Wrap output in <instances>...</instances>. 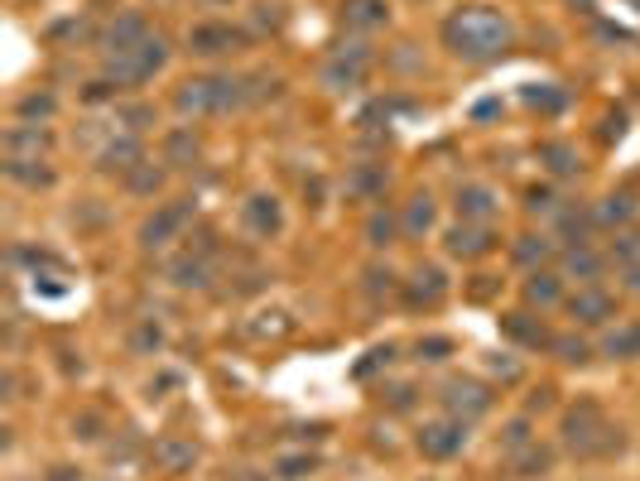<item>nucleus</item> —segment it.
Masks as SVG:
<instances>
[{
    "instance_id": "1",
    "label": "nucleus",
    "mask_w": 640,
    "mask_h": 481,
    "mask_svg": "<svg viewBox=\"0 0 640 481\" xmlns=\"http://www.w3.org/2000/svg\"><path fill=\"white\" fill-rule=\"evenodd\" d=\"M511 43H515V25L501 5H481L477 0V5H457L453 15L443 20V49L453 53L457 63H472V68L505 59Z\"/></svg>"
},
{
    "instance_id": "2",
    "label": "nucleus",
    "mask_w": 640,
    "mask_h": 481,
    "mask_svg": "<svg viewBox=\"0 0 640 481\" xmlns=\"http://www.w3.org/2000/svg\"><path fill=\"white\" fill-rule=\"evenodd\" d=\"M251 102V87L246 77H231V73H202V77H188L178 83L174 92V111L178 116H193V121H208V116H227V111Z\"/></svg>"
},
{
    "instance_id": "3",
    "label": "nucleus",
    "mask_w": 640,
    "mask_h": 481,
    "mask_svg": "<svg viewBox=\"0 0 640 481\" xmlns=\"http://www.w3.org/2000/svg\"><path fill=\"white\" fill-rule=\"evenodd\" d=\"M564 447L578 457H612L622 453V429H612V419H606L598 400H578L564 414Z\"/></svg>"
},
{
    "instance_id": "4",
    "label": "nucleus",
    "mask_w": 640,
    "mask_h": 481,
    "mask_svg": "<svg viewBox=\"0 0 640 481\" xmlns=\"http://www.w3.org/2000/svg\"><path fill=\"white\" fill-rule=\"evenodd\" d=\"M164 63H168V43L160 35H150L145 43H135V49H126V53H106L101 77L116 83V87H140V83H150Z\"/></svg>"
},
{
    "instance_id": "5",
    "label": "nucleus",
    "mask_w": 640,
    "mask_h": 481,
    "mask_svg": "<svg viewBox=\"0 0 640 481\" xmlns=\"http://www.w3.org/2000/svg\"><path fill=\"white\" fill-rule=\"evenodd\" d=\"M371 63H376V53H371V43H342V49L332 53L328 63H323L318 83L328 87V92H356V87H366L371 77Z\"/></svg>"
},
{
    "instance_id": "6",
    "label": "nucleus",
    "mask_w": 640,
    "mask_h": 481,
    "mask_svg": "<svg viewBox=\"0 0 640 481\" xmlns=\"http://www.w3.org/2000/svg\"><path fill=\"white\" fill-rule=\"evenodd\" d=\"M438 405H443V414H453V419L472 423L491 409V390L472 376H448L443 385H438Z\"/></svg>"
},
{
    "instance_id": "7",
    "label": "nucleus",
    "mask_w": 640,
    "mask_h": 481,
    "mask_svg": "<svg viewBox=\"0 0 640 481\" xmlns=\"http://www.w3.org/2000/svg\"><path fill=\"white\" fill-rule=\"evenodd\" d=\"M241 49H251V35L227 25V20H208V25L188 29V53L193 59H227V53H241Z\"/></svg>"
},
{
    "instance_id": "8",
    "label": "nucleus",
    "mask_w": 640,
    "mask_h": 481,
    "mask_svg": "<svg viewBox=\"0 0 640 481\" xmlns=\"http://www.w3.org/2000/svg\"><path fill=\"white\" fill-rule=\"evenodd\" d=\"M497 245H501V237L491 221H457V227L443 231V251L453 255V261H481V255H491Z\"/></svg>"
},
{
    "instance_id": "9",
    "label": "nucleus",
    "mask_w": 640,
    "mask_h": 481,
    "mask_svg": "<svg viewBox=\"0 0 640 481\" xmlns=\"http://www.w3.org/2000/svg\"><path fill=\"white\" fill-rule=\"evenodd\" d=\"M419 453L424 457H434V463H448V457H457L467 447V423L463 419H453V414H443V419H434V423H424L419 429Z\"/></svg>"
},
{
    "instance_id": "10",
    "label": "nucleus",
    "mask_w": 640,
    "mask_h": 481,
    "mask_svg": "<svg viewBox=\"0 0 640 481\" xmlns=\"http://www.w3.org/2000/svg\"><path fill=\"white\" fill-rule=\"evenodd\" d=\"M568 313L578 328H606L616 318V294H606L602 284H582L578 294L568 299Z\"/></svg>"
},
{
    "instance_id": "11",
    "label": "nucleus",
    "mask_w": 640,
    "mask_h": 481,
    "mask_svg": "<svg viewBox=\"0 0 640 481\" xmlns=\"http://www.w3.org/2000/svg\"><path fill=\"white\" fill-rule=\"evenodd\" d=\"M188 217H193V207L188 203H168V207H160L150 221L140 227V245L145 251H164L168 241H178V231L188 227Z\"/></svg>"
},
{
    "instance_id": "12",
    "label": "nucleus",
    "mask_w": 640,
    "mask_h": 481,
    "mask_svg": "<svg viewBox=\"0 0 640 481\" xmlns=\"http://www.w3.org/2000/svg\"><path fill=\"white\" fill-rule=\"evenodd\" d=\"M212 255H217V245H198V251L188 245V251L168 265V279H174L178 289H202L212 279Z\"/></svg>"
},
{
    "instance_id": "13",
    "label": "nucleus",
    "mask_w": 640,
    "mask_h": 481,
    "mask_svg": "<svg viewBox=\"0 0 640 481\" xmlns=\"http://www.w3.org/2000/svg\"><path fill=\"white\" fill-rule=\"evenodd\" d=\"M241 221L255 231V237H279V231H285V212H279V198H275V193H255V198H246Z\"/></svg>"
},
{
    "instance_id": "14",
    "label": "nucleus",
    "mask_w": 640,
    "mask_h": 481,
    "mask_svg": "<svg viewBox=\"0 0 640 481\" xmlns=\"http://www.w3.org/2000/svg\"><path fill=\"white\" fill-rule=\"evenodd\" d=\"M443 294H448V279L434 265H424V270H414V279H404V304L410 308H438Z\"/></svg>"
},
{
    "instance_id": "15",
    "label": "nucleus",
    "mask_w": 640,
    "mask_h": 481,
    "mask_svg": "<svg viewBox=\"0 0 640 481\" xmlns=\"http://www.w3.org/2000/svg\"><path fill=\"white\" fill-rule=\"evenodd\" d=\"M457 217L463 221H497L501 217V198L487 183H467L457 188Z\"/></svg>"
},
{
    "instance_id": "16",
    "label": "nucleus",
    "mask_w": 640,
    "mask_h": 481,
    "mask_svg": "<svg viewBox=\"0 0 640 481\" xmlns=\"http://www.w3.org/2000/svg\"><path fill=\"white\" fill-rule=\"evenodd\" d=\"M520 294H525V304H530V308H559V304H564V275L530 270V279L520 284Z\"/></svg>"
},
{
    "instance_id": "17",
    "label": "nucleus",
    "mask_w": 640,
    "mask_h": 481,
    "mask_svg": "<svg viewBox=\"0 0 640 481\" xmlns=\"http://www.w3.org/2000/svg\"><path fill=\"white\" fill-rule=\"evenodd\" d=\"M342 25L347 29H386L390 25V0H342Z\"/></svg>"
},
{
    "instance_id": "18",
    "label": "nucleus",
    "mask_w": 640,
    "mask_h": 481,
    "mask_svg": "<svg viewBox=\"0 0 640 481\" xmlns=\"http://www.w3.org/2000/svg\"><path fill=\"white\" fill-rule=\"evenodd\" d=\"M150 35H154V29L145 25V15H121L116 25L106 29V39H101V49H106V53H126V49H135V43H145Z\"/></svg>"
},
{
    "instance_id": "19",
    "label": "nucleus",
    "mask_w": 640,
    "mask_h": 481,
    "mask_svg": "<svg viewBox=\"0 0 640 481\" xmlns=\"http://www.w3.org/2000/svg\"><path fill=\"white\" fill-rule=\"evenodd\" d=\"M5 174L15 178V183H25V188H49V183H53L49 160H39V154H10V160H5Z\"/></svg>"
},
{
    "instance_id": "20",
    "label": "nucleus",
    "mask_w": 640,
    "mask_h": 481,
    "mask_svg": "<svg viewBox=\"0 0 640 481\" xmlns=\"http://www.w3.org/2000/svg\"><path fill=\"white\" fill-rule=\"evenodd\" d=\"M97 164H101V169H106V174H130V169H140V140H135V136H121V140H111L106 144V150H101L97 154Z\"/></svg>"
},
{
    "instance_id": "21",
    "label": "nucleus",
    "mask_w": 640,
    "mask_h": 481,
    "mask_svg": "<svg viewBox=\"0 0 640 481\" xmlns=\"http://www.w3.org/2000/svg\"><path fill=\"white\" fill-rule=\"evenodd\" d=\"M602 270H606V261L592 245H564V275H578L582 284H598Z\"/></svg>"
},
{
    "instance_id": "22",
    "label": "nucleus",
    "mask_w": 640,
    "mask_h": 481,
    "mask_svg": "<svg viewBox=\"0 0 640 481\" xmlns=\"http://www.w3.org/2000/svg\"><path fill=\"white\" fill-rule=\"evenodd\" d=\"M539 160H544V169L554 174V178H578L582 174V160H578V150L564 140H549L544 150H539Z\"/></svg>"
},
{
    "instance_id": "23",
    "label": "nucleus",
    "mask_w": 640,
    "mask_h": 481,
    "mask_svg": "<svg viewBox=\"0 0 640 481\" xmlns=\"http://www.w3.org/2000/svg\"><path fill=\"white\" fill-rule=\"evenodd\" d=\"M434 217H438V207H434V198L429 193H414L410 198V207H404V237H424V231H434Z\"/></svg>"
},
{
    "instance_id": "24",
    "label": "nucleus",
    "mask_w": 640,
    "mask_h": 481,
    "mask_svg": "<svg viewBox=\"0 0 640 481\" xmlns=\"http://www.w3.org/2000/svg\"><path fill=\"white\" fill-rule=\"evenodd\" d=\"M154 457L168 467V472H188V467L198 463V443L193 439H164L154 447Z\"/></svg>"
},
{
    "instance_id": "25",
    "label": "nucleus",
    "mask_w": 640,
    "mask_h": 481,
    "mask_svg": "<svg viewBox=\"0 0 640 481\" xmlns=\"http://www.w3.org/2000/svg\"><path fill=\"white\" fill-rule=\"evenodd\" d=\"M636 198L631 193H606L598 203V227H626V221L636 217Z\"/></svg>"
},
{
    "instance_id": "26",
    "label": "nucleus",
    "mask_w": 640,
    "mask_h": 481,
    "mask_svg": "<svg viewBox=\"0 0 640 481\" xmlns=\"http://www.w3.org/2000/svg\"><path fill=\"white\" fill-rule=\"evenodd\" d=\"M554 255H559V241L554 237H520V245H515V261L530 265V270H535V265L544 270Z\"/></svg>"
},
{
    "instance_id": "27",
    "label": "nucleus",
    "mask_w": 640,
    "mask_h": 481,
    "mask_svg": "<svg viewBox=\"0 0 640 481\" xmlns=\"http://www.w3.org/2000/svg\"><path fill=\"white\" fill-rule=\"evenodd\" d=\"M549 467H554V453H549V447H539V443H530V447H520V453H515L511 472L515 477H549Z\"/></svg>"
},
{
    "instance_id": "28",
    "label": "nucleus",
    "mask_w": 640,
    "mask_h": 481,
    "mask_svg": "<svg viewBox=\"0 0 640 481\" xmlns=\"http://www.w3.org/2000/svg\"><path fill=\"white\" fill-rule=\"evenodd\" d=\"M602 352L612 356V362H636L640 356V322H631V328H622V332H606Z\"/></svg>"
},
{
    "instance_id": "29",
    "label": "nucleus",
    "mask_w": 640,
    "mask_h": 481,
    "mask_svg": "<svg viewBox=\"0 0 640 481\" xmlns=\"http://www.w3.org/2000/svg\"><path fill=\"white\" fill-rule=\"evenodd\" d=\"M525 318H530V313H505V318H501V328L511 332L515 342H525V346H549V342H554L544 328H535V322H525Z\"/></svg>"
},
{
    "instance_id": "30",
    "label": "nucleus",
    "mask_w": 640,
    "mask_h": 481,
    "mask_svg": "<svg viewBox=\"0 0 640 481\" xmlns=\"http://www.w3.org/2000/svg\"><path fill=\"white\" fill-rule=\"evenodd\" d=\"M313 472H318V457H313V453H285L275 463V477L279 481H303V477H313Z\"/></svg>"
},
{
    "instance_id": "31",
    "label": "nucleus",
    "mask_w": 640,
    "mask_h": 481,
    "mask_svg": "<svg viewBox=\"0 0 640 481\" xmlns=\"http://www.w3.org/2000/svg\"><path fill=\"white\" fill-rule=\"evenodd\" d=\"M184 160H198V140L188 136V130H174L164 144V164H174V169H184Z\"/></svg>"
},
{
    "instance_id": "32",
    "label": "nucleus",
    "mask_w": 640,
    "mask_h": 481,
    "mask_svg": "<svg viewBox=\"0 0 640 481\" xmlns=\"http://www.w3.org/2000/svg\"><path fill=\"white\" fill-rule=\"evenodd\" d=\"M549 352H554L564 366H582V362H592V346L582 342V338H554V342H549Z\"/></svg>"
},
{
    "instance_id": "33",
    "label": "nucleus",
    "mask_w": 640,
    "mask_h": 481,
    "mask_svg": "<svg viewBox=\"0 0 640 481\" xmlns=\"http://www.w3.org/2000/svg\"><path fill=\"white\" fill-rule=\"evenodd\" d=\"M396 227H400V221H396V212H376V217L366 221V241L380 251V245H390V241H396Z\"/></svg>"
},
{
    "instance_id": "34",
    "label": "nucleus",
    "mask_w": 640,
    "mask_h": 481,
    "mask_svg": "<svg viewBox=\"0 0 640 481\" xmlns=\"http://www.w3.org/2000/svg\"><path fill=\"white\" fill-rule=\"evenodd\" d=\"M53 106L59 102H53L49 92H29L25 102H20V116H53Z\"/></svg>"
},
{
    "instance_id": "35",
    "label": "nucleus",
    "mask_w": 640,
    "mask_h": 481,
    "mask_svg": "<svg viewBox=\"0 0 640 481\" xmlns=\"http://www.w3.org/2000/svg\"><path fill=\"white\" fill-rule=\"evenodd\" d=\"M448 352H453V342H448V338H424V342H419V356H424V362H443Z\"/></svg>"
},
{
    "instance_id": "36",
    "label": "nucleus",
    "mask_w": 640,
    "mask_h": 481,
    "mask_svg": "<svg viewBox=\"0 0 640 481\" xmlns=\"http://www.w3.org/2000/svg\"><path fill=\"white\" fill-rule=\"evenodd\" d=\"M530 212H559L554 188H530Z\"/></svg>"
},
{
    "instance_id": "37",
    "label": "nucleus",
    "mask_w": 640,
    "mask_h": 481,
    "mask_svg": "<svg viewBox=\"0 0 640 481\" xmlns=\"http://www.w3.org/2000/svg\"><path fill=\"white\" fill-rule=\"evenodd\" d=\"M212 481H265V477L251 472V467H231V472H222V477H212Z\"/></svg>"
},
{
    "instance_id": "38",
    "label": "nucleus",
    "mask_w": 640,
    "mask_h": 481,
    "mask_svg": "<svg viewBox=\"0 0 640 481\" xmlns=\"http://www.w3.org/2000/svg\"><path fill=\"white\" fill-rule=\"evenodd\" d=\"M622 284H626V294H640V265H631V270H622Z\"/></svg>"
},
{
    "instance_id": "39",
    "label": "nucleus",
    "mask_w": 640,
    "mask_h": 481,
    "mask_svg": "<svg viewBox=\"0 0 640 481\" xmlns=\"http://www.w3.org/2000/svg\"><path fill=\"white\" fill-rule=\"evenodd\" d=\"M43 481H83V472H77V467H53Z\"/></svg>"
},
{
    "instance_id": "40",
    "label": "nucleus",
    "mask_w": 640,
    "mask_h": 481,
    "mask_svg": "<svg viewBox=\"0 0 640 481\" xmlns=\"http://www.w3.org/2000/svg\"><path fill=\"white\" fill-rule=\"evenodd\" d=\"M202 5H231V0H202Z\"/></svg>"
}]
</instances>
